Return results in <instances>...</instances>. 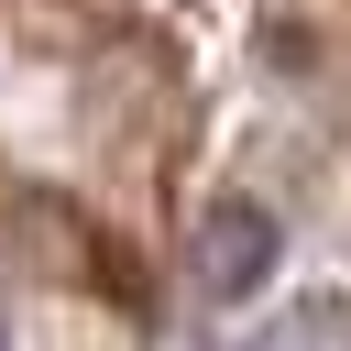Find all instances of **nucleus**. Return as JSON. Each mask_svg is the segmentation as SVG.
Returning <instances> with one entry per match:
<instances>
[{
	"instance_id": "f257e3e1",
	"label": "nucleus",
	"mask_w": 351,
	"mask_h": 351,
	"mask_svg": "<svg viewBox=\"0 0 351 351\" xmlns=\"http://www.w3.org/2000/svg\"><path fill=\"white\" fill-rule=\"evenodd\" d=\"M263 274H274V219H263L252 197L197 208V285H208V296H252Z\"/></svg>"
}]
</instances>
